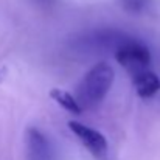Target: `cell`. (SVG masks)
Returning <instances> with one entry per match:
<instances>
[{"label":"cell","instance_id":"3957f363","mask_svg":"<svg viewBox=\"0 0 160 160\" xmlns=\"http://www.w3.org/2000/svg\"><path fill=\"white\" fill-rule=\"evenodd\" d=\"M68 129L93 159L106 160L107 152H109V143L100 131L89 128L84 123H79L75 120L68 121Z\"/></svg>","mask_w":160,"mask_h":160},{"label":"cell","instance_id":"6da1fadb","mask_svg":"<svg viewBox=\"0 0 160 160\" xmlns=\"http://www.w3.org/2000/svg\"><path fill=\"white\" fill-rule=\"evenodd\" d=\"M113 68L104 62H97L92 68L86 72L81 82L76 87V100L82 110L86 109H95L100 106L104 98L107 97L112 84H113Z\"/></svg>","mask_w":160,"mask_h":160},{"label":"cell","instance_id":"5b68a950","mask_svg":"<svg viewBox=\"0 0 160 160\" xmlns=\"http://www.w3.org/2000/svg\"><path fill=\"white\" fill-rule=\"evenodd\" d=\"M131 81L135 89V93L140 98H145V100L152 98L154 95H157L160 92V78L151 68H146V70H142V72L132 75Z\"/></svg>","mask_w":160,"mask_h":160},{"label":"cell","instance_id":"8992f818","mask_svg":"<svg viewBox=\"0 0 160 160\" xmlns=\"http://www.w3.org/2000/svg\"><path fill=\"white\" fill-rule=\"evenodd\" d=\"M48 95L58 106H61L64 110H67L70 113H81L82 112V107L79 106L76 97H73L72 93H68V92H65L62 89L53 87Z\"/></svg>","mask_w":160,"mask_h":160},{"label":"cell","instance_id":"52a82bcc","mask_svg":"<svg viewBox=\"0 0 160 160\" xmlns=\"http://www.w3.org/2000/svg\"><path fill=\"white\" fill-rule=\"evenodd\" d=\"M121 5L126 11L132 14H140L143 12L145 6L148 5V0H121Z\"/></svg>","mask_w":160,"mask_h":160},{"label":"cell","instance_id":"7a4b0ae2","mask_svg":"<svg viewBox=\"0 0 160 160\" xmlns=\"http://www.w3.org/2000/svg\"><path fill=\"white\" fill-rule=\"evenodd\" d=\"M113 58L120 64V67H123L129 73V76L149 68L152 61L149 48L140 39L132 36H126L118 44V47L113 50Z\"/></svg>","mask_w":160,"mask_h":160},{"label":"cell","instance_id":"277c9868","mask_svg":"<svg viewBox=\"0 0 160 160\" xmlns=\"http://www.w3.org/2000/svg\"><path fill=\"white\" fill-rule=\"evenodd\" d=\"M27 160H56L53 145L38 128H28L25 132Z\"/></svg>","mask_w":160,"mask_h":160}]
</instances>
